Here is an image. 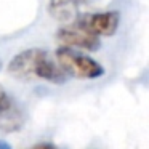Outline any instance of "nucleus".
Listing matches in <instances>:
<instances>
[{
	"label": "nucleus",
	"instance_id": "nucleus-1",
	"mask_svg": "<svg viewBox=\"0 0 149 149\" xmlns=\"http://www.w3.org/2000/svg\"><path fill=\"white\" fill-rule=\"evenodd\" d=\"M8 72L19 80H45L52 84L66 82V72L40 48L18 53L8 64Z\"/></svg>",
	"mask_w": 149,
	"mask_h": 149
},
{
	"label": "nucleus",
	"instance_id": "nucleus-2",
	"mask_svg": "<svg viewBox=\"0 0 149 149\" xmlns=\"http://www.w3.org/2000/svg\"><path fill=\"white\" fill-rule=\"evenodd\" d=\"M56 59L63 71L77 79H98L104 74L103 66L98 61L87 55H80L68 47L56 50Z\"/></svg>",
	"mask_w": 149,
	"mask_h": 149
},
{
	"label": "nucleus",
	"instance_id": "nucleus-3",
	"mask_svg": "<svg viewBox=\"0 0 149 149\" xmlns=\"http://www.w3.org/2000/svg\"><path fill=\"white\" fill-rule=\"evenodd\" d=\"M56 39L58 42H61L63 47H68V48H80L88 52L100 48V39L85 29L77 19L69 26L61 27L56 32Z\"/></svg>",
	"mask_w": 149,
	"mask_h": 149
},
{
	"label": "nucleus",
	"instance_id": "nucleus-4",
	"mask_svg": "<svg viewBox=\"0 0 149 149\" xmlns=\"http://www.w3.org/2000/svg\"><path fill=\"white\" fill-rule=\"evenodd\" d=\"M77 21L85 27L87 31H90L93 36H112L116 34L117 27H119L120 16L117 11H103V13H93L87 15V16L77 18Z\"/></svg>",
	"mask_w": 149,
	"mask_h": 149
},
{
	"label": "nucleus",
	"instance_id": "nucleus-5",
	"mask_svg": "<svg viewBox=\"0 0 149 149\" xmlns=\"http://www.w3.org/2000/svg\"><path fill=\"white\" fill-rule=\"evenodd\" d=\"M48 11L55 19L71 21L77 16V3L72 0H50Z\"/></svg>",
	"mask_w": 149,
	"mask_h": 149
},
{
	"label": "nucleus",
	"instance_id": "nucleus-6",
	"mask_svg": "<svg viewBox=\"0 0 149 149\" xmlns=\"http://www.w3.org/2000/svg\"><path fill=\"white\" fill-rule=\"evenodd\" d=\"M19 127H23L21 111L16 109L13 104H10L5 111L0 112V128L3 132H15Z\"/></svg>",
	"mask_w": 149,
	"mask_h": 149
},
{
	"label": "nucleus",
	"instance_id": "nucleus-7",
	"mask_svg": "<svg viewBox=\"0 0 149 149\" xmlns=\"http://www.w3.org/2000/svg\"><path fill=\"white\" fill-rule=\"evenodd\" d=\"M11 104V101H10V96L7 95V91L3 90V88L0 87V112L2 111H5L8 106Z\"/></svg>",
	"mask_w": 149,
	"mask_h": 149
},
{
	"label": "nucleus",
	"instance_id": "nucleus-8",
	"mask_svg": "<svg viewBox=\"0 0 149 149\" xmlns=\"http://www.w3.org/2000/svg\"><path fill=\"white\" fill-rule=\"evenodd\" d=\"M27 149H59V148H56L52 143H39V144L31 146V148H27Z\"/></svg>",
	"mask_w": 149,
	"mask_h": 149
},
{
	"label": "nucleus",
	"instance_id": "nucleus-9",
	"mask_svg": "<svg viewBox=\"0 0 149 149\" xmlns=\"http://www.w3.org/2000/svg\"><path fill=\"white\" fill-rule=\"evenodd\" d=\"M0 149H11V146L8 144L7 141H3V139H0Z\"/></svg>",
	"mask_w": 149,
	"mask_h": 149
},
{
	"label": "nucleus",
	"instance_id": "nucleus-10",
	"mask_svg": "<svg viewBox=\"0 0 149 149\" xmlns=\"http://www.w3.org/2000/svg\"><path fill=\"white\" fill-rule=\"evenodd\" d=\"M72 2H75V3L79 5V3H80V2H84V0H72Z\"/></svg>",
	"mask_w": 149,
	"mask_h": 149
}]
</instances>
